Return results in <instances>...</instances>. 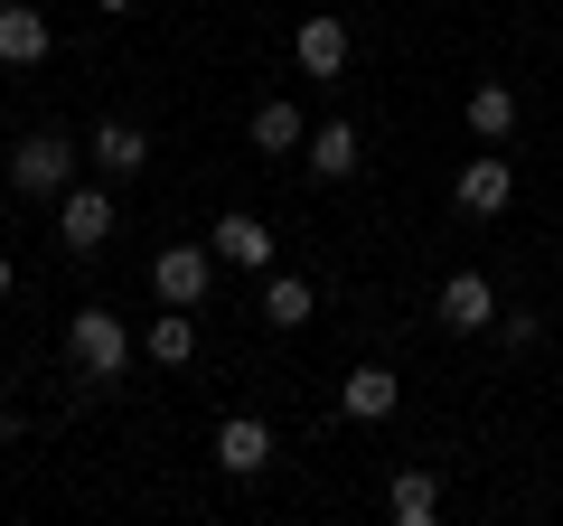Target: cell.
<instances>
[{
	"mask_svg": "<svg viewBox=\"0 0 563 526\" xmlns=\"http://www.w3.org/2000/svg\"><path fill=\"white\" fill-rule=\"evenodd\" d=\"M498 339H507V348H536L544 320H536V310H498Z\"/></svg>",
	"mask_w": 563,
	"mask_h": 526,
	"instance_id": "d6986e66",
	"label": "cell"
},
{
	"mask_svg": "<svg viewBox=\"0 0 563 526\" xmlns=\"http://www.w3.org/2000/svg\"><path fill=\"white\" fill-rule=\"evenodd\" d=\"M57 244L66 254H103L113 244V198L103 188H66L57 198Z\"/></svg>",
	"mask_w": 563,
	"mask_h": 526,
	"instance_id": "277c9868",
	"label": "cell"
},
{
	"mask_svg": "<svg viewBox=\"0 0 563 526\" xmlns=\"http://www.w3.org/2000/svg\"><path fill=\"white\" fill-rule=\"evenodd\" d=\"M141 348H151V358H161V366H188V358H198V320H188V310H169V302H161V320L141 329Z\"/></svg>",
	"mask_w": 563,
	"mask_h": 526,
	"instance_id": "e0dca14e",
	"label": "cell"
},
{
	"mask_svg": "<svg viewBox=\"0 0 563 526\" xmlns=\"http://www.w3.org/2000/svg\"><path fill=\"white\" fill-rule=\"evenodd\" d=\"M395 405H404L395 366H347V385H339V414H347V424H385Z\"/></svg>",
	"mask_w": 563,
	"mask_h": 526,
	"instance_id": "30bf717a",
	"label": "cell"
},
{
	"mask_svg": "<svg viewBox=\"0 0 563 526\" xmlns=\"http://www.w3.org/2000/svg\"><path fill=\"white\" fill-rule=\"evenodd\" d=\"M301 151H310V169H320V179H357V122H320Z\"/></svg>",
	"mask_w": 563,
	"mask_h": 526,
	"instance_id": "2e32d148",
	"label": "cell"
},
{
	"mask_svg": "<svg viewBox=\"0 0 563 526\" xmlns=\"http://www.w3.org/2000/svg\"><path fill=\"white\" fill-rule=\"evenodd\" d=\"M244 132H254V151H273V161H282V151H301L310 142V122H301V103H254V122H244Z\"/></svg>",
	"mask_w": 563,
	"mask_h": 526,
	"instance_id": "5bb4252c",
	"label": "cell"
},
{
	"mask_svg": "<svg viewBox=\"0 0 563 526\" xmlns=\"http://www.w3.org/2000/svg\"><path fill=\"white\" fill-rule=\"evenodd\" d=\"M291 57H301V76L339 85L347 76V20H339V10H310V20L291 29Z\"/></svg>",
	"mask_w": 563,
	"mask_h": 526,
	"instance_id": "5b68a950",
	"label": "cell"
},
{
	"mask_svg": "<svg viewBox=\"0 0 563 526\" xmlns=\"http://www.w3.org/2000/svg\"><path fill=\"white\" fill-rule=\"evenodd\" d=\"M507 132H517V95H507V85H470V142L498 151Z\"/></svg>",
	"mask_w": 563,
	"mask_h": 526,
	"instance_id": "9a60e30c",
	"label": "cell"
},
{
	"mask_svg": "<svg viewBox=\"0 0 563 526\" xmlns=\"http://www.w3.org/2000/svg\"><path fill=\"white\" fill-rule=\"evenodd\" d=\"M207 244H217V263H235V273H273V226L244 217V207H225V217L207 226Z\"/></svg>",
	"mask_w": 563,
	"mask_h": 526,
	"instance_id": "8992f818",
	"label": "cell"
},
{
	"mask_svg": "<svg viewBox=\"0 0 563 526\" xmlns=\"http://www.w3.org/2000/svg\"><path fill=\"white\" fill-rule=\"evenodd\" d=\"M0 302H10V254H0Z\"/></svg>",
	"mask_w": 563,
	"mask_h": 526,
	"instance_id": "ffe728a7",
	"label": "cell"
},
{
	"mask_svg": "<svg viewBox=\"0 0 563 526\" xmlns=\"http://www.w3.org/2000/svg\"><path fill=\"white\" fill-rule=\"evenodd\" d=\"M217 470H235V480L273 470V424H263V414H225L217 424Z\"/></svg>",
	"mask_w": 563,
	"mask_h": 526,
	"instance_id": "ba28073f",
	"label": "cell"
},
{
	"mask_svg": "<svg viewBox=\"0 0 563 526\" xmlns=\"http://www.w3.org/2000/svg\"><path fill=\"white\" fill-rule=\"evenodd\" d=\"M10 188H20V198H66V188H76V142H66V132H29V142L10 151Z\"/></svg>",
	"mask_w": 563,
	"mask_h": 526,
	"instance_id": "6da1fadb",
	"label": "cell"
},
{
	"mask_svg": "<svg viewBox=\"0 0 563 526\" xmlns=\"http://www.w3.org/2000/svg\"><path fill=\"white\" fill-rule=\"evenodd\" d=\"M442 329H461V339H479V329H498V292H488V273H451L442 283Z\"/></svg>",
	"mask_w": 563,
	"mask_h": 526,
	"instance_id": "52a82bcc",
	"label": "cell"
},
{
	"mask_svg": "<svg viewBox=\"0 0 563 526\" xmlns=\"http://www.w3.org/2000/svg\"><path fill=\"white\" fill-rule=\"evenodd\" d=\"M66 358H76L95 385H113L122 366H132V329H122L113 310H76V320H66Z\"/></svg>",
	"mask_w": 563,
	"mask_h": 526,
	"instance_id": "7a4b0ae2",
	"label": "cell"
},
{
	"mask_svg": "<svg viewBox=\"0 0 563 526\" xmlns=\"http://www.w3.org/2000/svg\"><path fill=\"white\" fill-rule=\"evenodd\" d=\"M310 310H320V292H310L301 273H273V283H263V320H273V329H301Z\"/></svg>",
	"mask_w": 563,
	"mask_h": 526,
	"instance_id": "ac0fdd59",
	"label": "cell"
},
{
	"mask_svg": "<svg viewBox=\"0 0 563 526\" xmlns=\"http://www.w3.org/2000/svg\"><path fill=\"white\" fill-rule=\"evenodd\" d=\"M95 10H132V0H95Z\"/></svg>",
	"mask_w": 563,
	"mask_h": 526,
	"instance_id": "44dd1931",
	"label": "cell"
},
{
	"mask_svg": "<svg viewBox=\"0 0 563 526\" xmlns=\"http://www.w3.org/2000/svg\"><path fill=\"white\" fill-rule=\"evenodd\" d=\"M207 283H217V244H161V263H151V292H161L169 310H198Z\"/></svg>",
	"mask_w": 563,
	"mask_h": 526,
	"instance_id": "3957f363",
	"label": "cell"
},
{
	"mask_svg": "<svg viewBox=\"0 0 563 526\" xmlns=\"http://www.w3.org/2000/svg\"><path fill=\"white\" fill-rule=\"evenodd\" d=\"M47 10H29V0H0V66H38L47 57Z\"/></svg>",
	"mask_w": 563,
	"mask_h": 526,
	"instance_id": "8fae6325",
	"label": "cell"
},
{
	"mask_svg": "<svg viewBox=\"0 0 563 526\" xmlns=\"http://www.w3.org/2000/svg\"><path fill=\"white\" fill-rule=\"evenodd\" d=\"M95 169H103V179H141V169H151L141 122H95Z\"/></svg>",
	"mask_w": 563,
	"mask_h": 526,
	"instance_id": "7c38bea8",
	"label": "cell"
},
{
	"mask_svg": "<svg viewBox=\"0 0 563 526\" xmlns=\"http://www.w3.org/2000/svg\"><path fill=\"white\" fill-rule=\"evenodd\" d=\"M385 507H395V526H432L442 517V480L432 470H395L385 480Z\"/></svg>",
	"mask_w": 563,
	"mask_h": 526,
	"instance_id": "4fadbf2b",
	"label": "cell"
},
{
	"mask_svg": "<svg viewBox=\"0 0 563 526\" xmlns=\"http://www.w3.org/2000/svg\"><path fill=\"white\" fill-rule=\"evenodd\" d=\"M451 198H461V217H507V198H517V169H507V161H461Z\"/></svg>",
	"mask_w": 563,
	"mask_h": 526,
	"instance_id": "9c48e42d",
	"label": "cell"
}]
</instances>
